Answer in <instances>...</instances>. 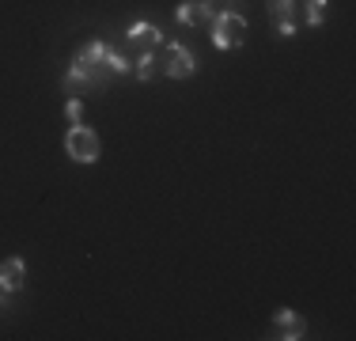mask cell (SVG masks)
<instances>
[{
    "instance_id": "1",
    "label": "cell",
    "mask_w": 356,
    "mask_h": 341,
    "mask_svg": "<svg viewBox=\"0 0 356 341\" xmlns=\"http://www.w3.org/2000/svg\"><path fill=\"white\" fill-rule=\"evenodd\" d=\"M114 80L106 65V42H88L65 72V91H103Z\"/></svg>"
},
{
    "instance_id": "2",
    "label": "cell",
    "mask_w": 356,
    "mask_h": 341,
    "mask_svg": "<svg viewBox=\"0 0 356 341\" xmlns=\"http://www.w3.org/2000/svg\"><path fill=\"white\" fill-rule=\"evenodd\" d=\"M243 38H247V19H243L239 12H220L213 19V46L216 49H235L243 46Z\"/></svg>"
},
{
    "instance_id": "3",
    "label": "cell",
    "mask_w": 356,
    "mask_h": 341,
    "mask_svg": "<svg viewBox=\"0 0 356 341\" xmlns=\"http://www.w3.org/2000/svg\"><path fill=\"white\" fill-rule=\"evenodd\" d=\"M65 152L76 159V164H95L99 159V136L95 129H88V125H69V133H65Z\"/></svg>"
},
{
    "instance_id": "4",
    "label": "cell",
    "mask_w": 356,
    "mask_h": 341,
    "mask_svg": "<svg viewBox=\"0 0 356 341\" xmlns=\"http://www.w3.org/2000/svg\"><path fill=\"white\" fill-rule=\"evenodd\" d=\"M159 68H163L171 80H190L197 61H193V54L182 46V42H167L163 46V57H159Z\"/></svg>"
},
{
    "instance_id": "5",
    "label": "cell",
    "mask_w": 356,
    "mask_h": 341,
    "mask_svg": "<svg viewBox=\"0 0 356 341\" xmlns=\"http://www.w3.org/2000/svg\"><path fill=\"white\" fill-rule=\"evenodd\" d=\"M220 15V8L213 0H182L175 12V19L182 23V27H213V19Z\"/></svg>"
},
{
    "instance_id": "6",
    "label": "cell",
    "mask_w": 356,
    "mask_h": 341,
    "mask_svg": "<svg viewBox=\"0 0 356 341\" xmlns=\"http://www.w3.org/2000/svg\"><path fill=\"white\" fill-rule=\"evenodd\" d=\"M303 334H307V322L296 311H277L269 319V338H277V341H300Z\"/></svg>"
},
{
    "instance_id": "7",
    "label": "cell",
    "mask_w": 356,
    "mask_h": 341,
    "mask_svg": "<svg viewBox=\"0 0 356 341\" xmlns=\"http://www.w3.org/2000/svg\"><path fill=\"white\" fill-rule=\"evenodd\" d=\"M125 38H129V46L137 49V57L140 54H156V46H163V34H159L152 23H144V19H137L129 31H125Z\"/></svg>"
},
{
    "instance_id": "8",
    "label": "cell",
    "mask_w": 356,
    "mask_h": 341,
    "mask_svg": "<svg viewBox=\"0 0 356 341\" xmlns=\"http://www.w3.org/2000/svg\"><path fill=\"white\" fill-rule=\"evenodd\" d=\"M23 277H27V266H23V258L0 262V288H4V292H19V288H23Z\"/></svg>"
},
{
    "instance_id": "9",
    "label": "cell",
    "mask_w": 356,
    "mask_h": 341,
    "mask_svg": "<svg viewBox=\"0 0 356 341\" xmlns=\"http://www.w3.org/2000/svg\"><path fill=\"white\" fill-rule=\"evenodd\" d=\"M269 4V19L277 23V27H281V23H296V0H266Z\"/></svg>"
},
{
    "instance_id": "10",
    "label": "cell",
    "mask_w": 356,
    "mask_h": 341,
    "mask_svg": "<svg viewBox=\"0 0 356 341\" xmlns=\"http://www.w3.org/2000/svg\"><path fill=\"white\" fill-rule=\"evenodd\" d=\"M133 72H137V80L148 84L152 76L159 72V57H156V54H140V57H137V68H133Z\"/></svg>"
},
{
    "instance_id": "11",
    "label": "cell",
    "mask_w": 356,
    "mask_h": 341,
    "mask_svg": "<svg viewBox=\"0 0 356 341\" xmlns=\"http://www.w3.org/2000/svg\"><path fill=\"white\" fill-rule=\"evenodd\" d=\"M303 8H307V27H318L326 15V0H303Z\"/></svg>"
},
{
    "instance_id": "12",
    "label": "cell",
    "mask_w": 356,
    "mask_h": 341,
    "mask_svg": "<svg viewBox=\"0 0 356 341\" xmlns=\"http://www.w3.org/2000/svg\"><path fill=\"white\" fill-rule=\"evenodd\" d=\"M106 65H110V72H114V76H125V72H129V61H125L122 54H114L110 46H106Z\"/></svg>"
},
{
    "instance_id": "13",
    "label": "cell",
    "mask_w": 356,
    "mask_h": 341,
    "mask_svg": "<svg viewBox=\"0 0 356 341\" xmlns=\"http://www.w3.org/2000/svg\"><path fill=\"white\" fill-rule=\"evenodd\" d=\"M80 114H83V102H80V99H69V106H65V118H69V122L76 125V122H80Z\"/></svg>"
},
{
    "instance_id": "14",
    "label": "cell",
    "mask_w": 356,
    "mask_h": 341,
    "mask_svg": "<svg viewBox=\"0 0 356 341\" xmlns=\"http://www.w3.org/2000/svg\"><path fill=\"white\" fill-rule=\"evenodd\" d=\"M277 34H281V38H292V34H296V23H281V27H277Z\"/></svg>"
},
{
    "instance_id": "15",
    "label": "cell",
    "mask_w": 356,
    "mask_h": 341,
    "mask_svg": "<svg viewBox=\"0 0 356 341\" xmlns=\"http://www.w3.org/2000/svg\"><path fill=\"white\" fill-rule=\"evenodd\" d=\"M0 296H4V288H0Z\"/></svg>"
}]
</instances>
